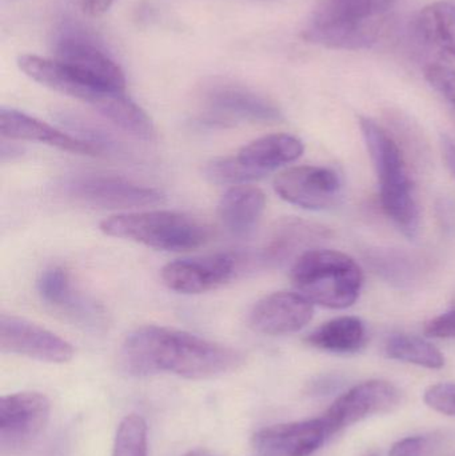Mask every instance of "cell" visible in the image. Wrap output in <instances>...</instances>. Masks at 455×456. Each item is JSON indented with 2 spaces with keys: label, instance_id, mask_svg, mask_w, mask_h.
<instances>
[{
  "label": "cell",
  "instance_id": "1",
  "mask_svg": "<svg viewBox=\"0 0 455 456\" xmlns=\"http://www.w3.org/2000/svg\"><path fill=\"white\" fill-rule=\"evenodd\" d=\"M118 361L123 374L128 377L173 374L184 379L203 380L240 369L246 358L237 348L151 324L127 335Z\"/></svg>",
  "mask_w": 455,
  "mask_h": 456
},
{
  "label": "cell",
  "instance_id": "2",
  "mask_svg": "<svg viewBox=\"0 0 455 456\" xmlns=\"http://www.w3.org/2000/svg\"><path fill=\"white\" fill-rule=\"evenodd\" d=\"M18 66L29 79L61 95L90 104L102 117L136 138H149L154 131L151 118L125 91L101 90L85 85L55 59L26 53L19 56Z\"/></svg>",
  "mask_w": 455,
  "mask_h": 456
},
{
  "label": "cell",
  "instance_id": "3",
  "mask_svg": "<svg viewBox=\"0 0 455 456\" xmlns=\"http://www.w3.org/2000/svg\"><path fill=\"white\" fill-rule=\"evenodd\" d=\"M400 0H320L304 37L341 50H361L377 43L387 16Z\"/></svg>",
  "mask_w": 455,
  "mask_h": 456
},
{
  "label": "cell",
  "instance_id": "4",
  "mask_svg": "<svg viewBox=\"0 0 455 456\" xmlns=\"http://www.w3.org/2000/svg\"><path fill=\"white\" fill-rule=\"evenodd\" d=\"M360 126L378 178L382 210L405 235L414 238L418 232L419 208L402 151L376 120L361 118Z\"/></svg>",
  "mask_w": 455,
  "mask_h": 456
},
{
  "label": "cell",
  "instance_id": "5",
  "mask_svg": "<svg viewBox=\"0 0 455 456\" xmlns=\"http://www.w3.org/2000/svg\"><path fill=\"white\" fill-rule=\"evenodd\" d=\"M291 281L313 305L344 310L360 297L363 273L349 255L317 247L296 259Z\"/></svg>",
  "mask_w": 455,
  "mask_h": 456
},
{
  "label": "cell",
  "instance_id": "6",
  "mask_svg": "<svg viewBox=\"0 0 455 456\" xmlns=\"http://www.w3.org/2000/svg\"><path fill=\"white\" fill-rule=\"evenodd\" d=\"M102 232L162 251H189L210 238L208 228L186 214L175 211H143L104 219Z\"/></svg>",
  "mask_w": 455,
  "mask_h": 456
},
{
  "label": "cell",
  "instance_id": "7",
  "mask_svg": "<svg viewBox=\"0 0 455 456\" xmlns=\"http://www.w3.org/2000/svg\"><path fill=\"white\" fill-rule=\"evenodd\" d=\"M55 61L85 85L107 91H125L126 77L106 48L85 29L64 26L53 40Z\"/></svg>",
  "mask_w": 455,
  "mask_h": 456
},
{
  "label": "cell",
  "instance_id": "8",
  "mask_svg": "<svg viewBox=\"0 0 455 456\" xmlns=\"http://www.w3.org/2000/svg\"><path fill=\"white\" fill-rule=\"evenodd\" d=\"M58 192L77 205L103 210L151 208L166 200L159 190L104 174L67 176L58 184Z\"/></svg>",
  "mask_w": 455,
  "mask_h": 456
},
{
  "label": "cell",
  "instance_id": "9",
  "mask_svg": "<svg viewBox=\"0 0 455 456\" xmlns=\"http://www.w3.org/2000/svg\"><path fill=\"white\" fill-rule=\"evenodd\" d=\"M203 122L214 126L237 123H274L280 109L251 88L229 79H211L199 93Z\"/></svg>",
  "mask_w": 455,
  "mask_h": 456
},
{
  "label": "cell",
  "instance_id": "10",
  "mask_svg": "<svg viewBox=\"0 0 455 456\" xmlns=\"http://www.w3.org/2000/svg\"><path fill=\"white\" fill-rule=\"evenodd\" d=\"M51 403L34 391L10 394L0 398V449L18 452L31 444L47 428Z\"/></svg>",
  "mask_w": 455,
  "mask_h": 456
},
{
  "label": "cell",
  "instance_id": "11",
  "mask_svg": "<svg viewBox=\"0 0 455 456\" xmlns=\"http://www.w3.org/2000/svg\"><path fill=\"white\" fill-rule=\"evenodd\" d=\"M402 393L387 380H368L342 394L322 415L329 436L371 415L386 414L400 407Z\"/></svg>",
  "mask_w": 455,
  "mask_h": 456
},
{
  "label": "cell",
  "instance_id": "12",
  "mask_svg": "<svg viewBox=\"0 0 455 456\" xmlns=\"http://www.w3.org/2000/svg\"><path fill=\"white\" fill-rule=\"evenodd\" d=\"M245 265L246 260L234 254L178 259L163 267L162 281L179 294H203L232 281Z\"/></svg>",
  "mask_w": 455,
  "mask_h": 456
},
{
  "label": "cell",
  "instance_id": "13",
  "mask_svg": "<svg viewBox=\"0 0 455 456\" xmlns=\"http://www.w3.org/2000/svg\"><path fill=\"white\" fill-rule=\"evenodd\" d=\"M274 190L285 202L305 210L333 208L342 195V182L330 168L299 166L288 168L275 178Z\"/></svg>",
  "mask_w": 455,
  "mask_h": 456
},
{
  "label": "cell",
  "instance_id": "14",
  "mask_svg": "<svg viewBox=\"0 0 455 456\" xmlns=\"http://www.w3.org/2000/svg\"><path fill=\"white\" fill-rule=\"evenodd\" d=\"M3 353L26 356L45 363L63 364L74 358V347L63 338L18 316H0Z\"/></svg>",
  "mask_w": 455,
  "mask_h": 456
},
{
  "label": "cell",
  "instance_id": "15",
  "mask_svg": "<svg viewBox=\"0 0 455 456\" xmlns=\"http://www.w3.org/2000/svg\"><path fill=\"white\" fill-rule=\"evenodd\" d=\"M330 438L322 418L262 428L253 436L258 456H312Z\"/></svg>",
  "mask_w": 455,
  "mask_h": 456
},
{
  "label": "cell",
  "instance_id": "16",
  "mask_svg": "<svg viewBox=\"0 0 455 456\" xmlns=\"http://www.w3.org/2000/svg\"><path fill=\"white\" fill-rule=\"evenodd\" d=\"M314 315L313 303L299 292L267 295L254 305L250 324L256 331L272 337L301 331Z\"/></svg>",
  "mask_w": 455,
  "mask_h": 456
},
{
  "label": "cell",
  "instance_id": "17",
  "mask_svg": "<svg viewBox=\"0 0 455 456\" xmlns=\"http://www.w3.org/2000/svg\"><path fill=\"white\" fill-rule=\"evenodd\" d=\"M0 135L8 141L39 142L72 154L88 155V157L104 154L101 147L91 142L69 135L37 118L29 117L18 110L4 109V107L0 110Z\"/></svg>",
  "mask_w": 455,
  "mask_h": 456
},
{
  "label": "cell",
  "instance_id": "18",
  "mask_svg": "<svg viewBox=\"0 0 455 456\" xmlns=\"http://www.w3.org/2000/svg\"><path fill=\"white\" fill-rule=\"evenodd\" d=\"M419 45L429 53L427 64L455 69V5L435 2L427 5L414 23Z\"/></svg>",
  "mask_w": 455,
  "mask_h": 456
},
{
  "label": "cell",
  "instance_id": "19",
  "mask_svg": "<svg viewBox=\"0 0 455 456\" xmlns=\"http://www.w3.org/2000/svg\"><path fill=\"white\" fill-rule=\"evenodd\" d=\"M330 238V231L321 224L301 219H288L278 224L266 246L256 254L259 265H280L304 252L317 248Z\"/></svg>",
  "mask_w": 455,
  "mask_h": 456
},
{
  "label": "cell",
  "instance_id": "20",
  "mask_svg": "<svg viewBox=\"0 0 455 456\" xmlns=\"http://www.w3.org/2000/svg\"><path fill=\"white\" fill-rule=\"evenodd\" d=\"M304 151V143L297 136L272 134L242 147L235 158L256 181L282 166L296 162Z\"/></svg>",
  "mask_w": 455,
  "mask_h": 456
},
{
  "label": "cell",
  "instance_id": "21",
  "mask_svg": "<svg viewBox=\"0 0 455 456\" xmlns=\"http://www.w3.org/2000/svg\"><path fill=\"white\" fill-rule=\"evenodd\" d=\"M37 292L45 305L63 311L74 321L87 326H98L102 313L93 302L74 291L69 273L61 267H51L40 275Z\"/></svg>",
  "mask_w": 455,
  "mask_h": 456
},
{
  "label": "cell",
  "instance_id": "22",
  "mask_svg": "<svg viewBox=\"0 0 455 456\" xmlns=\"http://www.w3.org/2000/svg\"><path fill=\"white\" fill-rule=\"evenodd\" d=\"M266 208V197L258 187L240 184L224 192L218 205L221 224L234 236H248L256 230Z\"/></svg>",
  "mask_w": 455,
  "mask_h": 456
},
{
  "label": "cell",
  "instance_id": "23",
  "mask_svg": "<svg viewBox=\"0 0 455 456\" xmlns=\"http://www.w3.org/2000/svg\"><path fill=\"white\" fill-rule=\"evenodd\" d=\"M306 342L328 353H357L366 343L365 324L355 316H341L318 327L306 338Z\"/></svg>",
  "mask_w": 455,
  "mask_h": 456
},
{
  "label": "cell",
  "instance_id": "24",
  "mask_svg": "<svg viewBox=\"0 0 455 456\" xmlns=\"http://www.w3.org/2000/svg\"><path fill=\"white\" fill-rule=\"evenodd\" d=\"M385 354L394 361L438 370L445 366L443 353L432 343L413 335H393L385 343Z\"/></svg>",
  "mask_w": 455,
  "mask_h": 456
},
{
  "label": "cell",
  "instance_id": "25",
  "mask_svg": "<svg viewBox=\"0 0 455 456\" xmlns=\"http://www.w3.org/2000/svg\"><path fill=\"white\" fill-rule=\"evenodd\" d=\"M147 423L138 414L127 415L118 426L112 456L149 455V436Z\"/></svg>",
  "mask_w": 455,
  "mask_h": 456
},
{
  "label": "cell",
  "instance_id": "26",
  "mask_svg": "<svg viewBox=\"0 0 455 456\" xmlns=\"http://www.w3.org/2000/svg\"><path fill=\"white\" fill-rule=\"evenodd\" d=\"M374 268L390 281H409L417 273L416 262L400 252H382L371 257Z\"/></svg>",
  "mask_w": 455,
  "mask_h": 456
},
{
  "label": "cell",
  "instance_id": "27",
  "mask_svg": "<svg viewBox=\"0 0 455 456\" xmlns=\"http://www.w3.org/2000/svg\"><path fill=\"white\" fill-rule=\"evenodd\" d=\"M205 176L211 183L232 184V186H240L254 181L235 157L219 158L208 163L205 167Z\"/></svg>",
  "mask_w": 455,
  "mask_h": 456
},
{
  "label": "cell",
  "instance_id": "28",
  "mask_svg": "<svg viewBox=\"0 0 455 456\" xmlns=\"http://www.w3.org/2000/svg\"><path fill=\"white\" fill-rule=\"evenodd\" d=\"M425 77L455 109V69L451 67L427 64Z\"/></svg>",
  "mask_w": 455,
  "mask_h": 456
},
{
  "label": "cell",
  "instance_id": "29",
  "mask_svg": "<svg viewBox=\"0 0 455 456\" xmlns=\"http://www.w3.org/2000/svg\"><path fill=\"white\" fill-rule=\"evenodd\" d=\"M424 401L435 411L455 417V383L430 386L425 391Z\"/></svg>",
  "mask_w": 455,
  "mask_h": 456
},
{
  "label": "cell",
  "instance_id": "30",
  "mask_svg": "<svg viewBox=\"0 0 455 456\" xmlns=\"http://www.w3.org/2000/svg\"><path fill=\"white\" fill-rule=\"evenodd\" d=\"M425 334L438 339H455V308L427 322Z\"/></svg>",
  "mask_w": 455,
  "mask_h": 456
},
{
  "label": "cell",
  "instance_id": "31",
  "mask_svg": "<svg viewBox=\"0 0 455 456\" xmlns=\"http://www.w3.org/2000/svg\"><path fill=\"white\" fill-rule=\"evenodd\" d=\"M430 441L427 436H409L397 442L390 450L389 456H427Z\"/></svg>",
  "mask_w": 455,
  "mask_h": 456
},
{
  "label": "cell",
  "instance_id": "32",
  "mask_svg": "<svg viewBox=\"0 0 455 456\" xmlns=\"http://www.w3.org/2000/svg\"><path fill=\"white\" fill-rule=\"evenodd\" d=\"M114 2L115 0H80V8L85 15L96 18L106 13Z\"/></svg>",
  "mask_w": 455,
  "mask_h": 456
},
{
  "label": "cell",
  "instance_id": "33",
  "mask_svg": "<svg viewBox=\"0 0 455 456\" xmlns=\"http://www.w3.org/2000/svg\"><path fill=\"white\" fill-rule=\"evenodd\" d=\"M443 157L451 174L455 176V143L451 139H443Z\"/></svg>",
  "mask_w": 455,
  "mask_h": 456
},
{
  "label": "cell",
  "instance_id": "34",
  "mask_svg": "<svg viewBox=\"0 0 455 456\" xmlns=\"http://www.w3.org/2000/svg\"><path fill=\"white\" fill-rule=\"evenodd\" d=\"M21 154V150L19 149L15 144H7V142H2V151H0V157H2V162L5 160L13 159V157H18Z\"/></svg>",
  "mask_w": 455,
  "mask_h": 456
},
{
  "label": "cell",
  "instance_id": "35",
  "mask_svg": "<svg viewBox=\"0 0 455 456\" xmlns=\"http://www.w3.org/2000/svg\"><path fill=\"white\" fill-rule=\"evenodd\" d=\"M183 456H215L214 454H211L210 452H207V450H192V452H187L186 455Z\"/></svg>",
  "mask_w": 455,
  "mask_h": 456
},
{
  "label": "cell",
  "instance_id": "36",
  "mask_svg": "<svg viewBox=\"0 0 455 456\" xmlns=\"http://www.w3.org/2000/svg\"><path fill=\"white\" fill-rule=\"evenodd\" d=\"M369 456H377V455H374V454H373V455H369Z\"/></svg>",
  "mask_w": 455,
  "mask_h": 456
}]
</instances>
